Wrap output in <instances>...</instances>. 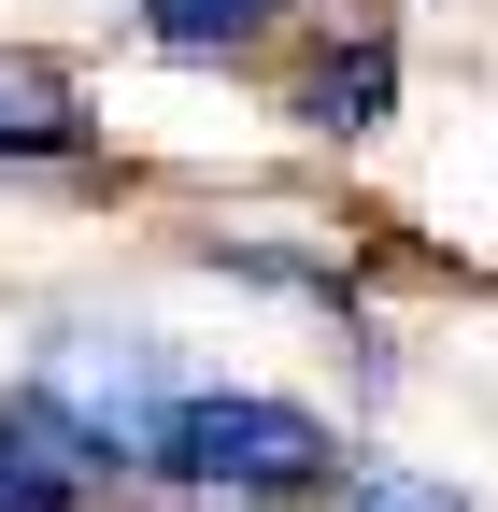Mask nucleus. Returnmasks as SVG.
Segmentation results:
<instances>
[{"label": "nucleus", "mask_w": 498, "mask_h": 512, "mask_svg": "<svg viewBox=\"0 0 498 512\" xmlns=\"http://www.w3.org/2000/svg\"><path fill=\"white\" fill-rule=\"evenodd\" d=\"M143 484H200V498L299 512V498L342 484V441H328V413L271 399V384H185V399L157 413V441H143Z\"/></svg>", "instance_id": "nucleus-1"}, {"label": "nucleus", "mask_w": 498, "mask_h": 512, "mask_svg": "<svg viewBox=\"0 0 498 512\" xmlns=\"http://www.w3.org/2000/svg\"><path fill=\"white\" fill-rule=\"evenodd\" d=\"M29 399L72 427L100 470H143V441H157V413L185 399V370H171L157 328H57V356L29 370Z\"/></svg>", "instance_id": "nucleus-2"}, {"label": "nucleus", "mask_w": 498, "mask_h": 512, "mask_svg": "<svg viewBox=\"0 0 498 512\" xmlns=\"http://www.w3.org/2000/svg\"><path fill=\"white\" fill-rule=\"evenodd\" d=\"M385 114H399V43L385 29H356V43L328 29L285 72V128H299V143H385Z\"/></svg>", "instance_id": "nucleus-3"}, {"label": "nucleus", "mask_w": 498, "mask_h": 512, "mask_svg": "<svg viewBox=\"0 0 498 512\" xmlns=\"http://www.w3.org/2000/svg\"><path fill=\"white\" fill-rule=\"evenodd\" d=\"M86 143H100L86 86L57 57H29V43H0V171H72Z\"/></svg>", "instance_id": "nucleus-4"}, {"label": "nucleus", "mask_w": 498, "mask_h": 512, "mask_svg": "<svg viewBox=\"0 0 498 512\" xmlns=\"http://www.w3.org/2000/svg\"><path fill=\"white\" fill-rule=\"evenodd\" d=\"M299 0H129L143 57H171V72H228V57H271Z\"/></svg>", "instance_id": "nucleus-5"}, {"label": "nucleus", "mask_w": 498, "mask_h": 512, "mask_svg": "<svg viewBox=\"0 0 498 512\" xmlns=\"http://www.w3.org/2000/svg\"><path fill=\"white\" fill-rule=\"evenodd\" d=\"M86 441L57 427L43 399H0V512H86Z\"/></svg>", "instance_id": "nucleus-6"}, {"label": "nucleus", "mask_w": 498, "mask_h": 512, "mask_svg": "<svg viewBox=\"0 0 498 512\" xmlns=\"http://www.w3.org/2000/svg\"><path fill=\"white\" fill-rule=\"evenodd\" d=\"M342 512H470V498L427 484V470H399V456H342Z\"/></svg>", "instance_id": "nucleus-7"}, {"label": "nucleus", "mask_w": 498, "mask_h": 512, "mask_svg": "<svg viewBox=\"0 0 498 512\" xmlns=\"http://www.w3.org/2000/svg\"><path fill=\"white\" fill-rule=\"evenodd\" d=\"M171 512H271V498H200V484H171Z\"/></svg>", "instance_id": "nucleus-8"}]
</instances>
